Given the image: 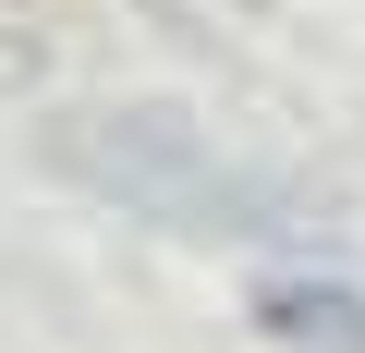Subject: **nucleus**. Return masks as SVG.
I'll list each match as a JSON object with an SVG mask.
<instances>
[{"label":"nucleus","instance_id":"f03ea898","mask_svg":"<svg viewBox=\"0 0 365 353\" xmlns=\"http://www.w3.org/2000/svg\"><path fill=\"white\" fill-rule=\"evenodd\" d=\"M244 317L280 341V353H365V292L353 280H317V268H268L244 292Z\"/></svg>","mask_w":365,"mask_h":353},{"label":"nucleus","instance_id":"f257e3e1","mask_svg":"<svg viewBox=\"0 0 365 353\" xmlns=\"http://www.w3.org/2000/svg\"><path fill=\"white\" fill-rule=\"evenodd\" d=\"M73 158L98 170L110 195H134V208H158L182 232H244L232 220V170H207V146L182 134L170 110H110L98 134H73Z\"/></svg>","mask_w":365,"mask_h":353}]
</instances>
